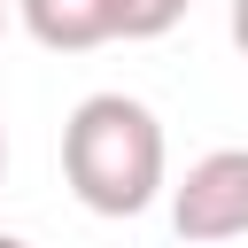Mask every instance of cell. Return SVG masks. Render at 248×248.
Listing matches in <instances>:
<instances>
[{
	"label": "cell",
	"mask_w": 248,
	"mask_h": 248,
	"mask_svg": "<svg viewBox=\"0 0 248 248\" xmlns=\"http://www.w3.org/2000/svg\"><path fill=\"white\" fill-rule=\"evenodd\" d=\"M62 178L93 217H140L170 194L163 116L132 93H85L62 124Z\"/></svg>",
	"instance_id": "6da1fadb"
},
{
	"label": "cell",
	"mask_w": 248,
	"mask_h": 248,
	"mask_svg": "<svg viewBox=\"0 0 248 248\" xmlns=\"http://www.w3.org/2000/svg\"><path fill=\"white\" fill-rule=\"evenodd\" d=\"M170 232L186 248H217L248 232V147H209L170 178Z\"/></svg>",
	"instance_id": "7a4b0ae2"
},
{
	"label": "cell",
	"mask_w": 248,
	"mask_h": 248,
	"mask_svg": "<svg viewBox=\"0 0 248 248\" xmlns=\"http://www.w3.org/2000/svg\"><path fill=\"white\" fill-rule=\"evenodd\" d=\"M16 16L46 54H93L116 39V0H16Z\"/></svg>",
	"instance_id": "3957f363"
},
{
	"label": "cell",
	"mask_w": 248,
	"mask_h": 248,
	"mask_svg": "<svg viewBox=\"0 0 248 248\" xmlns=\"http://www.w3.org/2000/svg\"><path fill=\"white\" fill-rule=\"evenodd\" d=\"M194 0H116V39H163Z\"/></svg>",
	"instance_id": "277c9868"
},
{
	"label": "cell",
	"mask_w": 248,
	"mask_h": 248,
	"mask_svg": "<svg viewBox=\"0 0 248 248\" xmlns=\"http://www.w3.org/2000/svg\"><path fill=\"white\" fill-rule=\"evenodd\" d=\"M232 46H240V62H248V0H232Z\"/></svg>",
	"instance_id": "5b68a950"
},
{
	"label": "cell",
	"mask_w": 248,
	"mask_h": 248,
	"mask_svg": "<svg viewBox=\"0 0 248 248\" xmlns=\"http://www.w3.org/2000/svg\"><path fill=\"white\" fill-rule=\"evenodd\" d=\"M8 16H16V0H0V39H8Z\"/></svg>",
	"instance_id": "8992f818"
},
{
	"label": "cell",
	"mask_w": 248,
	"mask_h": 248,
	"mask_svg": "<svg viewBox=\"0 0 248 248\" xmlns=\"http://www.w3.org/2000/svg\"><path fill=\"white\" fill-rule=\"evenodd\" d=\"M0 178H8V124H0Z\"/></svg>",
	"instance_id": "52a82bcc"
},
{
	"label": "cell",
	"mask_w": 248,
	"mask_h": 248,
	"mask_svg": "<svg viewBox=\"0 0 248 248\" xmlns=\"http://www.w3.org/2000/svg\"><path fill=\"white\" fill-rule=\"evenodd\" d=\"M0 248H31V240H16V232H0Z\"/></svg>",
	"instance_id": "ba28073f"
}]
</instances>
